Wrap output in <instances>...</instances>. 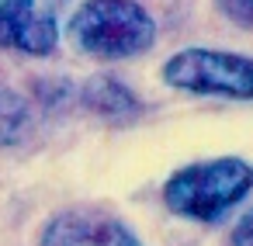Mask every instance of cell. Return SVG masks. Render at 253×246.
Segmentation results:
<instances>
[{
  "mask_svg": "<svg viewBox=\"0 0 253 246\" xmlns=\"http://www.w3.org/2000/svg\"><path fill=\"white\" fill-rule=\"evenodd\" d=\"M59 45V0H0V49L52 56Z\"/></svg>",
  "mask_w": 253,
  "mask_h": 246,
  "instance_id": "277c9868",
  "label": "cell"
},
{
  "mask_svg": "<svg viewBox=\"0 0 253 246\" xmlns=\"http://www.w3.org/2000/svg\"><path fill=\"white\" fill-rule=\"evenodd\" d=\"M39 246H142V239L118 215L80 205V208L56 211L45 222Z\"/></svg>",
  "mask_w": 253,
  "mask_h": 246,
  "instance_id": "5b68a950",
  "label": "cell"
},
{
  "mask_svg": "<svg viewBox=\"0 0 253 246\" xmlns=\"http://www.w3.org/2000/svg\"><path fill=\"white\" fill-rule=\"evenodd\" d=\"M70 42L90 59H135L153 49L156 21L139 0H84L66 21Z\"/></svg>",
  "mask_w": 253,
  "mask_h": 246,
  "instance_id": "7a4b0ae2",
  "label": "cell"
},
{
  "mask_svg": "<svg viewBox=\"0 0 253 246\" xmlns=\"http://www.w3.org/2000/svg\"><path fill=\"white\" fill-rule=\"evenodd\" d=\"M32 125V104L14 90L0 83V146H14L25 139Z\"/></svg>",
  "mask_w": 253,
  "mask_h": 246,
  "instance_id": "52a82bcc",
  "label": "cell"
},
{
  "mask_svg": "<svg viewBox=\"0 0 253 246\" xmlns=\"http://www.w3.org/2000/svg\"><path fill=\"white\" fill-rule=\"evenodd\" d=\"M160 77L167 87L184 94L253 101V56H243V52L180 49L163 63Z\"/></svg>",
  "mask_w": 253,
  "mask_h": 246,
  "instance_id": "3957f363",
  "label": "cell"
},
{
  "mask_svg": "<svg viewBox=\"0 0 253 246\" xmlns=\"http://www.w3.org/2000/svg\"><path fill=\"white\" fill-rule=\"evenodd\" d=\"M229 246H253V205L236 218L232 225V243Z\"/></svg>",
  "mask_w": 253,
  "mask_h": 246,
  "instance_id": "9c48e42d",
  "label": "cell"
},
{
  "mask_svg": "<svg viewBox=\"0 0 253 246\" xmlns=\"http://www.w3.org/2000/svg\"><path fill=\"white\" fill-rule=\"evenodd\" d=\"M218 11L239 25V28H253V0H218Z\"/></svg>",
  "mask_w": 253,
  "mask_h": 246,
  "instance_id": "ba28073f",
  "label": "cell"
},
{
  "mask_svg": "<svg viewBox=\"0 0 253 246\" xmlns=\"http://www.w3.org/2000/svg\"><path fill=\"white\" fill-rule=\"evenodd\" d=\"M84 104L101 115V118H111V122H122V118H132L142 111L139 97L115 77H94L84 83Z\"/></svg>",
  "mask_w": 253,
  "mask_h": 246,
  "instance_id": "8992f818",
  "label": "cell"
},
{
  "mask_svg": "<svg viewBox=\"0 0 253 246\" xmlns=\"http://www.w3.org/2000/svg\"><path fill=\"white\" fill-rule=\"evenodd\" d=\"M253 191V163L243 156H215L173 170L163 184V205L191 222H218Z\"/></svg>",
  "mask_w": 253,
  "mask_h": 246,
  "instance_id": "6da1fadb",
  "label": "cell"
}]
</instances>
